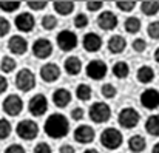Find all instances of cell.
<instances>
[{
	"label": "cell",
	"mask_w": 159,
	"mask_h": 153,
	"mask_svg": "<svg viewBox=\"0 0 159 153\" xmlns=\"http://www.w3.org/2000/svg\"><path fill=\"white\" fill-rule=\"evenodd\" d=\"M47 2H28L26 6L31 9V11H43L47 8Z\"/></svg>",
	"instance_id": "42"
},
{
	"label": "cell",
	"mask_w": 159,
	"mask_h": 153,
	"mask_svg": "<svg viewBox=\"0 0 159 153\" xmlns=\"http://www.w3.org/2000/svg\"><path fill=\"white\" fill-rule=\"evenodd\" d=\"M8 90V81L3 74H0V95H3Z\"/></svg>",
	"instance_id": "46"
},
{
	"label": "cell",
	"mask_w": 159,
	"mask_h": 153,
	"mask_svg": "<svg viewBox=\"0 0 159 153\" xmlns=\"http://www.w3.org/2000/svg\"><path fill=\"white\" fill-rule=\"evenodd\" d=\"M82 45L87 53H98L102 48V37L98 33H87L82 39Z\"/></svg>",
	"instance_id": "18"
},
{
	"label": "cell",
	"mask_w": 159,
	"mask_h": 153,
	"mask_svg": "<svg viewBox=\"0 0 159 153\" xmlns=\"http://www.w3.org/2000/svg\"><path fill=\"white\" fill-rule=\"evenodd\" d=\"M40 77L47 84H53L60 77V67L54 62H47L40 67Z\"/></svg>",
	"instance_id": "14"
},
{
	"label": "cell",
	"mask_w": 159,
	"mask_h": 153,
	"mask_svg": "<svg viewBox=\"0 0 159 153\" xmlns=\"http://www.w3.org/2000/svg\"><path fill=\"white\" fill-rule=\"evenodd\" d=\"M84 153H101L99 150H96V149H87Z\"/></svg>",
	"instance_id": "47"
},
{
	"label": "cell",
	"mask_w": 159,
	"mask_h": 153,
	"mask_svg": "<svg viewBox=\"0 0 159 153\" xmlns=\"http://www.w3.org/2000/svg\"><path fill=\"white\" fill-rule=\"evenodd\" d=\"M22 6L20 2H0V9L3 12H16Z\"/></svg>",
	"instance_id": "33"
},
{
	"label": "cell",
	"mask_w": 159,
	"mask_h": 153,
	"mask_svg": "<svg viewBox=\"0 0 159 153\" xmlns=\"http://www.w3.org/2000/svg\"><path fill=\"white\" fill-rule=\"evenodd\" d=\"M16 133L23 141H33L39 135V124L36 121H33V119H23V121H20L17 124Z\"/></svg>",
	"instance_id": "3"
},
{
	"label": "cell",
	"mask_w": 159,
	"mask_h": 153,
	"mask_svg": "<svg viewBox=\"0 0 159 153\" xmlns=\"http://www.w3.org/2000/svg\"><path fill=\"white\" fill-rule=\"evenodd\" d=\"M145 146H147V141L144 136L141 135H133L130 139H128V149L133 153H141L145 150Z\"/></svg>",
	"instance_id": "24"
},
{
	"label": "cell",
	"mask_w": 159,
	"mask_h": 153,
	"mask_svg": "<svg viewBox=\"0 0 159 153\" xmlns=\"http://www.w3.org/2000/svg\"><path fill=\"white\" fill-rule=\"evenodd\" d=\"M107 71H108V67L104 60L101 59H94V60H90L87 68H85V73L90 79L93 81H102L107 76Z\"/></svg>",
	"instance_id": "9"
},
{
	"label": "cell",
	"mask_w": 159,
	"mask_h": 153,
	"mask_svg": "<svg viewBox=\"0 0 159 153\" xmlns=\"http://www.w3.org/2000/svg\"><path fill=\"white\" fill-rule=\"evenodd\" d=\"M117 121H119V125L130 130V128H134L138 127L139 121H141V114L138 113V110L131 108V107H125L119 111V116H117Z\"/></svg>",
	"instance_id": "6"
},
{
	"label": "cell",
	"mask_w": 159,
	"mask_h": 153,
	"mask_svg": "<svg viewBox=\"0 0 159 153\" xmlns=\"http://www.w3.org/2000/svg\"><path fill=\"white\" fill-rule=\"evenodd\" d=\"M2 108H3V111L8 114V116H11V118H16V116H19L20 113H22V110H23V101H22V98L19 96V95H8L5 99H3V104H2Z\"/></svg>",
	"instance_id": "7"
},
{
	"label": "cell",
	"mask_w": 159,
	"mask_h": 153,
	"mask_svg": "<svg viewBox=\"0 0 159 153\" xmlns=\"http://www.w3.org/2000/svg\"><path fill=\"white\" fill-rule=\"evenodd\" d=\"M145 130L152 136H159V114H152V116L147 118Z\"/></svg>",
	"instance_id": "26"
},
{
	"label": "cell",
	"mask_w": 159,
	"mask_h": 153,
	"mask_svg": "<svg viewBox=\"0 0 159 153\" xmlns=\"http://www.w3.org/2000/svg\"><path fill=\"white\" fill-rule=\"evenodd\" d=\"M134 6H136V2H124V0L116 2V8L122 12H130L134 9Z\"/></svg>",
	"instance_id": "37"
},
{
	"label": "cell",
	"mask_w": 159,
	"mask_h": 153,
	"mask_svg": "<svg viewBox=\"0 0 159 153\" xmlns=\"http://www.w3.org/2000/svg\"><path fill=\"white\" fill-rule=\"evenodd\" d=\"M141 11L145 16H156L159 12V2H153V0H147L141 3Z\"/></svg>",
	"instance_id": "29"
},
{
	"label": "cell",
	"mask_w": 159,
	"mask_h": 153,
	"mask_svg": "<svg viewBox=\"0 0 159 153\" xmlns=\"http://www.w3.org/2000/svg\"><path fill=\"white\" fill-rule=\"evenodd\" d=\"M8 50L16 56H23L28 51V40L23 36H11L8 40Z\"/></svg>",
	"instance_id": "17"
},
{
	"label": "cell",
	"mask_w": 159,
	"mask_h": 153,
	"mask_svg": "<svg viewBox=\"0 0 159 153\" xmlns=\"http://www.w3.org/2000/svg\"><path fill=\"white\" fill-rule=\"evenodd\" d=\"M91 96H93V90H91L90 85H87V84H79L77 85V88H76V98L79 101L87 102L91 99Z\"/></svg>",
	"instance_id": "27"
},
{
	"label": "cell",
	"mask_w": 159,
	"mask_h": 153,
	"mask_svg": "<svg viewBox=\"0 0 159 153\" xmlns=\"http://www.w3.org/2000/svg\"><path fill=\"white\" fill-rule=\"evenodd\" d=\"M33 153H53V150H51V146L48 142H43L42 141V142H37L36 144Z\"/></svg>",
	"instance_id": "39"
},
{
	"label": "cell",
	"mask_w": 159,
	"mask_h": 153,
	"mask_svg": "<svg viewBox=\"0 0 159 153\" xmlns=\"http://www.w3.org/2000/svg\"><path fill=\"white\" fill-rule=\"evenodd\" d=\"M40 22H42V23H40L42 28L47 30V31H53L54 28L57 26V23H59V22H57V17L53 16V14H47V16H43Z\"/></svg>",
	"instance_id": "31"
},
{
	"label": "cell",
	"mask_w": 159,
	"mask_h": 153,
	"mask_svg": "<svg viewBox=\"0 0 159 153\" xmlns=\"http://www.w3.org/2000/svg\"><path fill=\"white\" fill-rule=\"evenodd\" d=\"M111 71H113L114 77H117V79H125V77L130 74V67H128L127 62L119 60V62H116V63L113 65Z\"/></svg>",
	"instance_id": "25"
},
{
	"label": "cell",
	"mask_w": 159,
	"mask_h": 153,
	"mask_svg": "<svg viewBox=\"0 0 159 153\" xmlns=\"http://www.w3.org/2000/svg\"><path fill=\"white\" fill-rule=\"evenodd\" d=\"M56 42H57V47L62 51H73L77 47L79 39H77V36H76L74 31H71V30H62L57 34Z\"/></svg>",
	"instance_id": "8"
},
{
	"label": "cell",
	"mask_w": 159,
	"mask_h": 153,
	"mask_svg": "<svg viewBox=\"0 0 159 153\" xmlns=\"http://www.w3.org/2000/svg\"><path fill=\"white\" fill-rule=\"evenodd\" d=\"M47 110H48V99H47V96L45 95H42V93H37V95H34L30 102H28V111L33 114V116H43L45 113H47Z\"/></svg>",
	"instance_id": "10"
},
{
	"label": "cell",
	"mask_w": 159,
	"mask_h": 153,
	"mask_svg": "<svg viewBox=\"0 0 159 153\" xmlns=\"http://www.w3.org/2000/svg\"><path fill=\"white\" fill-rule=\"evenodd\" d=\"M155 60L159 63V48H156V51H155Z\"/></svg>",
	"instance_id": "49"
},
{
	"label": "cell",
	"mask_w": 159,
	"mask_h": 153,
	"mask_svg": "<svg viewBox=\"0 0 159 153\" xmlns=\"http://www.w3.org/2000/svg\"><path fill=\"white\" fill-rule=\"evenodd\" d=\"M14 23H16V28L22 33H31L36 26V19L31 12H20L16 16L14 19Z\"/></svg>",
	"instance_id": "13"
},
{
	"label": "cell",
	"mask_w": 159,
	"mask_h": 153,
	"mask_svg": "<svg viewBox=\"0 0 159 153\" xmlns=\"http://www.w3.org/2000/svg\"><path fill=\"white\" fill-rule=\"evenodd\" d=\"M101 93H102V96L107 98V99H113V98L116 96L117 90H116V87H114L113 84H104L102 88H101Z\"/></svg>",
	"instance_id": "35"
},
{
	"label": "cell",
	"mask_w": 159,
	"mask_h": 153,
	"mask_svg": "<svg viewBox=\"0 0 159 153\" xmlns=\"http://www.w3.org/2000/svg\"><path fill=\"white\" fill-rule=\"evenodd\" d=\"M31 50L37 59H48L53 54V44L47 37H39V39L34 40Z\"/></svg>",
	"instance_id": "11"
},
{
	"label": "cell",
	"mask_w": 159,
	"mask_h": 153,
	"mask_svg": "<svg viewBox=\"0 0 159 153\" xmlns=\"http://www.w3.org/2000/svg\"><path fill=\"white\" fill-rule=\"evenodd\" d=\"M141 104L147 110H155L159 107V91L155 88H147L141 93Z\"/></svg>",
	"instance_id": "16"
},
{
	"label": "cell",
	"mask_w": 159,
	"mask_h": 153,
	"mask_svg": "<svg viewBox=\"0 0 159 153\" xmlns=\"http://www.w3.org/2000/svg\"><path fill=\"white\" fill-rule=\"evenodd\" d=\"M45 133L53 138V139H62L68 135L70 132V122L68 118L62 113H53L47 118L45 125H43Z\"/></svg>",
	"instance_id": "1"
},
{
	"label": "cell",
	"mask_w": 159,
	"mask_h": 153,
	"mask_svg": "<svg viewBox=\"0 0 159 153\" xmlns=\"http://www.w3.org/2000/svg\"><path fill=\"white\" fill-rule=\"evenodd\" d=\"M152 153H159V142H156V144H155V147H153Z\"/></svg>",
	"instance_id": "48"
},
{
	"label": "cell",
	"mask_w": 159,
	"mask_h": 153,
	"mask_svg": "<svg viewBox=\"0 0 159 153\" xmlns=\"http://www.w3.org/2000/svg\"><path fill=\"white\" fill-rule=\"evenodd\" d=\"M74 6L76 3L74 2H68V0H57L53 3V8L54 11L59 14V16H70L73 11H74Z\"/></svg>",
	"instance_id": "22"
},
{
	"label": "cell",
	"mask_w": 159,
	"mask_h": 153,
	"mask_svg": "<svg viewBox=\"0 0 159 153\" xmlns=\"http://www.w3.org/2000/svg\"><path fill=\"white\" fill-rule=\"evenodd\" d=\"M12 132V125L6 118H0V141L6 139Z\"/></svg>",
	"instance_id": "32"
},
{
	"label": "cell",
	"mask_w": 159,
	"mask_h": 153,
	"mask_svg": "<svg viewBox=\"0 0 159 153\" xmlns=\"http://www.w3.org/2000/svg\"><path fill=\"white\" fill-rule=\"evenodd\" d=\"M107 48H108V51L111 54H120L127 48V40H125L124 36H119V34L111 36L108 39V42H107Z\"/></svg>",
	"instance_id": "19"
},
{
	"label": "cell",
	"mask_w": 159,
	"mask_h": 153,
	"mask_svg": "<svg viewBox=\"0 0 159 153\" xmlns=\"http://www.w3.org/2000/svg\"><path fill=\"white\" fill-rule=\"evenodd\" d=\"M136 77H138V81H139L141 84H150V82H153V79H155V71H153L152 67L142 65V67L138 68Z\"/></svg>",
	"instance_id": "23"
},
{
	"label": "cell",
	"mask_w": 159,
	"mask_h": 153,
	"mask_svg": "<svg viewBox=\"0 0 159 153\" xmlns=\"http://www.w3.org/2000/svg\"><path fill=\"white\" fill-rule=\"evenodd\" d=\"M84 116H85L84 108L76 107V108H73V110H71V118H73L74 121H80V119H84Z\"/></svg>",
	"instance_id": "43"
},
{
	"label": "cell",
	"mask_w": 159,
	"mask_h": 153,
	"mask_svg": "<svg viewBox=\"0 0 159 153\" xmlns=\"http://www.w3.org/2000/svg\"><path fill=\"white\" fill-rule=\"evenodd\" d=\"M59 153H76V149L71 144H63V146H60Z\"/></svg>",
	"instance_id": "45"
},
{
	"label": "cell",
	"mask_w": 159,
	"mask_h": 153,
	"mask_svg": "<svg viewBox=\"0 0 159 153\" xmlns=\"http://www.w3.org/2000/svg\"><path fill=\"white\" fill-rule=\"evenodd\" d=\"M147 33H148V36L153 40H159V20H155V22H150L148 23Z\"/></svg>",
	"instance_id": "36"
},
{
	"label": "cell",
	"mask_w": 159,
	"mask_h": 153,
	"mask_svg": "<svg viewBox=\"0 0 159 153\" xmlns=\"http://www.w3.org/2000/svg\"><path fill=\"white\" fill-rule=\"evenodd\" d=\"M17 68V62L14 60V57H11V56H5V57H2V60H0V70H2V73H12L14 70Z\"/></svg>",
	"instance_id": "30"
},
{
	"label": "cell",
	"mask_w": 159,
	"mask_h": 153,
	"mask_svg": "<svg viewBox=\"0 0 159 153\" xmlns=\"http://www.w3.org/2000/svg\"><path fill=\"white\" fill-rule=\"evenodd\" d=\"M90 119L96 124H104L107 121H110L111 118V107L105 104V102H94L91 107H90Z\"/></svg>",
	"instance_id": "5"
},
{
	"label": "cell",
	"mask_w": 159,
	"mask_h": 153,
	"mask_svg": "<svg viewBox=\"0 0 159 153\" xmlns=\"http://www.w3.org/2000/svg\"><path fill=\"white\" fill-rule=\"evenodd\" d=\"M124 28H125V31L130 33V34H138V33L141 31V20H139L138 17H133V16H131V17L125 19Z\"/></svg>",
	"instance_id": "28"
},
{
	"label": "cell",
	"mask_w": 159,
	"mask_h": 153,
	"mask_svg": "<svg viewBox=\"0 0 159 153\" xmlns=\"http://www.w3.org/2000/svg\"><path fill=\"white\" fill-rule=\"evenodd\" d=\"M71 102V91L66 88H57L53 91V104L59 108H65L68 107V104Z\"/></svg>",
	"instance_id": "20"
},
{
	"label": "cell",
	"mask_w": 159,
	"mask_h": 153,
	"mask_svg": "<svg viewBox=\"0 0 159 153\" xmlns=\"http://www.w3.org/2000/svg\"><path fill=\"white\" fill-rule=\"evenodd\" d=\"M14 82H16V87L20 91L28 93V91H31L36 87V76H34V73L30 68H20L19 73L16 74Z\"/></svg>",
	"instance_id": "4"
},
{
	"label": "cell",
	"mask_w": 159,
	"mask_h": 153,
	"mask_svg": "<svg viewBox=\"0 0 159 153\" xmlns=\"http://www.w3.org/2000/svg\"><path fill=\"white\" fill-rule=\"evenodd\" d=\"M85 6H87V9H88L90 12H98V11L102 9L104 2H101V0H98V2H87Z\"/></svg>",
	"instance_id": "41"
},
{
	"label": "cell",
	"mask_w": 159,
	"mask_h": 153,
	"mask_svg": "<svg viewBox=\"0 0 159 153\" xmlns=\"http://www.w3.org/2000/svg\"><path fill=\"white\" fill-rule=\"evenodd\" d=\"M74 141L79 142V144H90L94 141L96 138V132L91 125H87V124H80L74 128Z\"/></svg>",
	"instance_id": "12"
},
{
	"label": "cell",
	"mask_w": 159,
	"mask_h": 153,
	"mask_svg": "<svg viewBox=\"0 0 159 153\" xmlns=\"http://www.w3.org/2000/svg\"><path fill=\"white\" fill-rule=\"evenodd\" d=\"M63 68H65V71H66L68 74L76 76V74H79L80 70H82V60H80L77 56H70V57L65 59Z\"/></svg>",
	"instance_id": "21"
},
{
	"label": "cell",
	"mask_w": 159,
	"mask_h": 153,
	"mask_svg": "<svg viewBox=\"0 0 159 153\" xmlns=\"http://www.w3.org/2000/svg\"><path fill=\"white\" fill-rule=\"evenodd\" d=\"M122 142H124V136H122V133L117 130V128H114V127H108L105 128L102 133H101V144L108 149V150H116V149H119L120 146H122Z\"/></svg>",
	"instance_id": "2"
},
{
	"label": "cell",
	"mask_w": 159,
	"mask_h": 153,
	"mask_svg": "<svg viewBox=\"0 0 159 153\" xmlns=\"http://www.w3.org/2000/svg\"><path fill=\"white\" fill-rule=\"evenodd\" d=\"M5 153H26V150H25V147L20 146V144H11V146L5 150Z\"/></svg>",
	"instance_id": "44"
},
{
	"label": "cell",
	"mask_w": 159,
	"mask_h": 153,
	"mask_svg": "<svg viewBox=\"0 0 159 153\" xmlns=\"http://www.w3.org/2000/svg\"><path fill=\"white\" fill-rule=\"evenodd\" d=\"M131 47H133V50L136 51V53H144L145 48H147V42L139 37V39H134V40H133Z\"/></svg>",
	"instance_id": "40"
},
{
	"label": "cell",
	"mask_w": 159,
	"mask_h": 153,
	"mask_svg": "<svg viewBox=\"0 0 159 153\" xmlns=\"http://www.w3.org/2000/svg\"><path fill=\"white\" fill-rule=\"evenodd\" d=\"M98 26L104 31H113L117 26V16L113 11H102L98 16Z\"/></svg>",
	"instance_id": "15"
},
{
	"label": "cell",
	"mask_w": 159,
	"mask_h": 153,
	"mask_svg": "<svg viewBox=\"0 0 159 153\" xmlns=\"http://www.w3.org/2000/svg\"><path fill=\"white\" fill-rule=\"evenodd\" d=\"M88 23H90V20H88V16H87V14H84V12L76 14V17H74V26H76V28H79V30L87 28Z\"/></svg>",
	"instance_id": "34"
},
{
	"label": "cell",
	"mask_w": 159,
	"mask_h": 153,
	"mask_svg": "<svg viewBox=\"0 0 159 153\" xmlns=\"http://www.w3.org/2000/svg\"><path fill=\"white\" fill-rule=\"evenodd\" d=\"M11 30V23L8 19H5L3 16H0V37H5Z\"/></svg>",
	"instance_id": "38"
}]
</instances>
